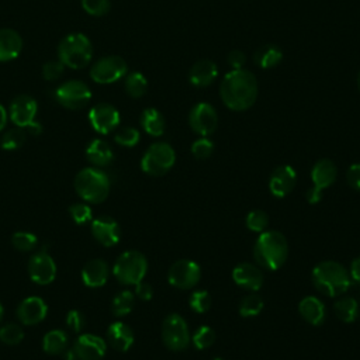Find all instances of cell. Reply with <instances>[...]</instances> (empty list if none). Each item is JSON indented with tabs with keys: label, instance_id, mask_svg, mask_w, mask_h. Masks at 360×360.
<instances>
[{
	"label": "cell",
	"instance_id": "36",
	"mask_svg": "<svg viewBox=\"0 0 360 360\" xmlns=\"http://www.w3.org/2000/svg\"><path fill=\"white\" fill-rule=\"evenodd\" d=\"M26 141V131L25 128L16 127L11 131H8L2 138V148L6 151H13L20 148Z\"/></svg>",
	"mask_w": 360,
	"mask_h": 360
},
{
	"label": "cell",
	"instance_id": "3",
	"mask_svg": "<svg viewBox=\"0 0 360 360\" xmlns=\"http://www.w3.org/2000/svg\"><path fill=\"white\" fill-rule=\"evenodd\" d=\"M253 256L256 263L267 270L280 269L288 256L286 236L279 231H263L253 246Z\"/></svg>",
	"mask_w": 360,
	"mask_h": 360
},
{
	"label": "cell",
	"instance_id": "11",
	"mask_svg": "<svg viewBox=\"0 0 360 360\" xmlns=\"http://www.w3.org/2000/svg\"><path fill=\"white\" fill-rule=\"evenodd\" d=\"M127 62L121 57H105L91 69V78L100 85H110L120 81L127 74Z\"/></svg>",
	"mask_w": 360,
	"mask_h": 360
},
{
	"label": "cell",
	"instance_id": "40",
	"mask_svg": "<svg viewBox=\"0 0 360 360\" xmlns=\"http://www.w3.org/2000/svg\"><path fill=\"white\" fill-rule=\"evenodd\" d=\"M84 11L95 18H100L109 13L110 0H82Z\"/></svg>",
	"mask_w": 360,
	"mask_h": 360
},
{
	"label": "cell",
	"instance_id": "22",
	"mask_svg": "<svg viewBox=\"0 0 360 360\" xmlns=\"http://www.w3.org/2000/svg\"><path fill=\"white\" fill-rule=\"evenodd\" d=\"M23 50L20 34L11 29L0 30V62L16 60Z\"/></svg>",
	"mask_w": 360,
	"mask_h": 360
},
{
	"label": "cell",
	"instance_id": "31",
	"mask_svg": "<svg viewBox=\"0 0 360 360\" xmlns=\"http://www.w3.org/2000/svg\"><path fill=\"white\" fill-rule=\"evenodd\" d=\"M68 335L64 331H51L44 336L43 347L50 354H60L67 350Z\"/></svg>",
	"mask_w": 360,
	"mask_h": 360
},
{
	"label": "cell",
	"instance_id": "5",
	"mask_svg": "<svg viewBox=\"0 0 360 360\" xmlns=\"http://www.w3.org/2000/svg\"><path fill=\"white\" fill-rule=\"evenodd\" d=\"M75 189L84 200L98 204L105 201L109 196L110 180L105 172L95 168H86L78 173Z\"/></svg>",
	"mask_w": 360,
	"mask_h": 360
},
{
	"label": "cell",
	"instance_id": "17",
	"mask_svg": "<svg viewBox=\"0 0 360 360\" xmlns=\"http://www.w3.org/2000/svg\"><path fill=\"white\" fill-rule=\"evenodd\" d=\"M106 342L96 335H81L74 346V353L81 360H100L106 354Z\"/></svg>",
	"mask_w": 360,
	"mask_h": 360
},
{
	"label": "cell",
	"instance_id": "50",
	"mask_svg": "<svg viewBox=\"0 0 360 360\" xmlns=\"http://www.w3.org/2000/svg\"><path fill=\"white\" fill-rule=\"evenodd\" d=\"M349 273H350L352 280L356 281L357 284H360V256L356 258V259L352 262Z\"/></svg>",
	"mask_w": 360,
	"mask_h": 360
},
{
	"label": "cell",
	"instance_id": "18",
	"mask_svg": "<svg viewBox=\"0 0 360 360\" xmlns=\"http://www.w3.org/2000/svg\"><path fill=\"white\" fill-rule=\"evenodd\" d=\"M295 182H297V175L291 166L288 165L279 166L276 171H273L269 179V190L274 197L283 199L293 192Z\"/></svg>",
	"mask_w": 360,
	"mask_h": 360
},
{
	"label": "cell",
	"instance_id": "9",
	"mask_svg": "<svg viewBox=\"0 0 360 360\" xmlns=\"http://www.w3.org/2000/svg\"><path fill=\"white\" fill-rule=\"evenodd\" d=\"M338 169L335 164L329 159L318 161L311 171L312 187L307 192V201L309 204H316L322 199V192L332 186L336 180Z\"/></svg>",
	"mask_w": 360,
	"mask_h": 360
},
{
	"label": "cell",
	"instance_id": "32",
	"mask_svg": "<svg viewBox=\"0 0 360 360\" xmlns=\"http://www.w3.org/2000/svg\"><path fill=\"white\" fill-rule=\"evenodd\" d=\"M147 89H148V82L142 74L133 72L127 76L126 91L131 98H134V99L142 98L147 93Z\"/></svg>",
	"mask_w": 360,
	"mask_h": 360
},
{
	"label": "cell",
	"instance_id": "42",
	"mask_svg": "<svg viewBox=\"0 0 360 360\" xmlns=\"http://www.w3.org/2000/svg\"><path fill=\"white\" fill-rule=\"evenodd\" d=\"M213 152H214V144L207 137H203V138L194 141L192 145V154L196 159L204 161V159L210 158L213 155Z\"/></svg>",
	"mask_w": 360,
	"mask_h": 360
},
{
	"label": "cell",
	"instance_id": "20",
	"mask_svg": "<svg viewBox=\"0 0 360 360\" xmlns=\"http://www.w3.org/2000/svg\"><path fill=\"white\" fill-rule=\"evenodd\" d=\"M93 236L105 246H113L120 241L121 231L119 224L110 217H99L92 222Z\"/></svg>",
	"mask_w": 360,
	"mask_h": 360
},
{
	"label": "cell",
	"instance_id": "43",
	"mask_svg": "<svg viewBox=\"0 0 360 360\" xmlns=\"http://www.w3.org/2000/svg\"><path fill=\"white\" fill-rule=\"evenodd\" d=\"M116 142L121 147H127V148H131V147H135L140 141V131L133 128V127H126L123 130H120L116 137H114Z\"/></svg>",
	"mask_w": 360,
	"mask_h": 360
},
{
	"label": "cell",
	"instance_id": "54",
	"mask_svg": "<svg viewBox=\"0 0 360 360\" xmlns=\"http://www.w3.org/2000/svg\"><path fill=\"white\" fill-rule=\"evenodd\" d=\"M213 360H224V359H222V357H214Z\"/></svg>",
	"mask_w": 360,
	"mask_h": 360
},
{
	"label": "cell",
	"instance_id": "27",
	"mask_svg": "<svg viewBox=\"0 0 360 360\" xmlns=\"http://www.w3.org/2000/svg\"><path fill=\"white\" fill-rule=\"evenodd\" d=\"M86 156L92 164L98 166H106L113 161V151L106 141L93 140L88 145Z\"/></svg>",
	"mask_w": 360,
	"mask_h": 360
},
{
	"label": "cell",
	"instance_id": "6",
	"mask_svg": "<svg viewBox=\"0 0 360 360\" xmlns=\"http://www.w3.org/2000/svg\"><path fill=\"white\" fill-rule=\"evenodd\" d=\"M148 262L141 252L127 251L124 252L114 265L116 279L127 286H135L141 283L147 274Z\"/></svg>",
	"mask_w": 360,
	"mask_h": 360
},
{
	"label": "cell",
	"instance_id": "28",
	"mask_svg": "<svg viewBox=\"0 0 360 360\" xmlns=\"http://www.w3.org/2000/svg\"><path fill=\"white\" fill-rule=\"evenodd\" d=\"M253 58H255L256 65H259L263 69H270V68L277 67L281 62L283 53L279 47L273 46V44H267V46H262L260 48H258Z\"/></svg>",
	"mask_w": 360,
	"mask_h": 360
},
{
	"label": "cell",
	"instance_id": "52",
	"mask_svg": "<svg viewBox=\"0 0 360 360\" xmlns=\"http://www.w3.org/2000/svg\"><path fill=\"white\" fill-rule=\"evenodd\" d=\"M6 123H8V113H6L5 107L0 105V131L5 128Z\"/></svg>",
	"mask_w": 360,
	"mask_h": 360
},
{
	"label": "cell",
	"instance_id": "45",
	"mask_svg": "<svg viewBox=\"0 0 360 360\" xmlns=\"http://www.w3.org/2000/svg\"><path fill=\"white\" fill-rule=\"evenodd\" d=\"M65 65L61 61H50L43 67V76L46 81H57L62 76Z\"/></svg>",
	"mask_w": 360,
	"mask_h": 360
},
{
	"label": "cell",
	"instance_id": "15",
	"mask_svg": "<svg viewBox=\"0 0 360 360\" xmlns=\"http://www.w3.org/2000/svg\"><path fill=\"white\" fill-rule=\"evenodd\" d=\"M29 272H30V277L34 283L50 284L55 279L57 266H55L54 259L46 251H41L30 259Z\"/></svg>",
	"mask_w": 360,
	"mask_h": 360
},
{
	"label": "cell",
	"instance_id": "39",
	"mask_svg": "<svg viewBox=\"0 0 360 360\" xmlns=\"http://www.w3.org/2000/svg\"><path fill=\"white\" fill-rule=\"evenodd\" d=\"M190 308L197 314H204L211 307V297L206 290L194 291L189 300Z\"/></svg>",
	"mask_w": 360,
	"mask_h": 360
},
{
	"label": "cell",
	"instance_id": "2",
	"mask_svg": "<svg viewBox=\"0 0 360 360\" xmlns=\"http://www.w3.org/2000/svg\"><path fill=\"white\" fill-rule=\"evenodd\" d=\"M314 287L326 297H338L346 293L352 284L350 273L335 260L318 263L311 273Z\"/></svg>",
	"mask_w": 360,
	"mask_h": 360
},
{
	"label": "cell",
	"instance_id": "35",
	"mask_svg": "<svg viewBox=\"0 0 360 360\" xmlns=\"http://www.w3.org/2000/svg\"><path fill=\"white\" fill-rule=\"evenodd\" d=\"M192 340H193V345L196 349L206 350L210 346H213V343L215 342V332L211 326L203 325L194 332Z\"/></svg>",
	"mask_w": 360,
	"mask_h": 360
},
{
	"label": "cell",
	"instance_id": "12",
	"mask_svg": "<svg viewBox=\"0 0 360 360\" xmlns=\"http://www.w3.org/2000/svg\"><path fill=\"white\" fill-rule=\"evenodd\" d=\"M201 277V269L200 266L189 259H180L175 262L169 272H168V280L173 287H178L180 290H187L194 287Z\"/></svg>",
	"mask_w": 360,
	"mask_h": 360
},
{
	"label": "cell",
	"instance_id": "41",
	"mask_svg": "<svg viewBox=\"0 0 360 360\" xmlns=\"http://www.w3.org/2000/svg\"><path fill=\"white\" fill-rule=\"evenodd\" d=\"M12 244L18 251L29 252L37 245V236L30 232H16L12 236Z\"/></svg>",
	"mask_w": 360,
	"mask_h": 360
},
{
	"label": "cell",
	"instance_id": "24",
	"mask_svg": "<svg viewBox=\"0 0 360 360\" xmlns=\"http://www.w3.org/2000/svg\"><path fill=\"white\" fill-rule=\"evenodd\" d=\"M217 75H218L217 65L210 60H201L192 67L189 79L193 86L206 88L217 79Z\"/></svg>",
	"mask_w": 360,
	"mask_h": 360
},
{
	"label": "cell",
	"instance_id": "47",
	"mask_svg": "<svg viewBox=\"0 0 360 360\" xmlns=\"http://www.w3.org/2000/svg\"><path fill=\"white\" fill-rule=\"evenodd\" d=\"M346 179L352 189L360 192V164H354L347 169Z\"/></svg>",
	"mask_w": 360,
	"mask_h": 360
},
{
	"label": "cell",
	"instance_id": "29",
	"mask_svg": "<svg viewBox=\"0 0 360 360\" xmlns=\"http://www.w3.org/2000/svg\"><path fill=\"white\" fill-rule=\"evenodd\" d=\"M141 126L152 137H161L165 133V119L156 109H147L142 113Z\"/></svg>",
	"mask_w": 360,
	"mask_h": 360
},
{
	"label": "cell",
	"instance_id": "4",
	"mask_svg": "<svg viewBox=\"0 0 360 360\" xmlns=\"http://www.w3.org/2000/svg\"><path fill=\"white\" fill-rule=\"evenodd\" d=\"M60 61L72 69L85 68L93 57V48L91 40L81 33L67 36L58 47Z\"/></svg>",
	"mask_w": 360,
	"mask_h": 360
},
{
	"label": "cell",
	"instance_id": "26",
	"mask_svg": "<svg viewBox=\"0 0 360 360\" xmlns=\"http://www.w3.org/2000/svg\"><path fill=\"white\" fill-rule=\"evenodd\" d=\"M84 283L89 287H102L109 279V266L102 259L91 260L82 270Z\"/></svg>",
	"mask_w": 360,
	"mask_h": 360
},
{
	"label": "cell",
	"instance_id": "44",
	"mask_svg": "<svg viewBox=\"0 0 360 360\" xmlns=\"http://www.w3.org/2000/svg\"><path fill=\"white\" fill-rule=\"evenodd\" d=\"M69 213H71L74 221L76 224H79V225L86 224V222H89L92 220V210L86 204H74L69 208Z\"/></svg>",
	"mask_w": 360,
	"mask_h": 360
},
{
	"label": "cell",
	"instance_id": "1",
	"mask_svg": "<svg viewBox=\"0 0 360 360\" xmlns=\"http://www.w3.org/2000/svg\"><path fill=\"white\" fill-rule=\"evenodd\" d=\"M224 105L234 112H244L252 107L258 98V82L252 72L246 69H232L228 72L220 88Z\"/></svg>",
	"mask_w": 360,
	"mask_h": 360
},
{
	"label": "cell",
	"instance_id": "51",
	"mask_svg": "<svg viewBox=\"0 0 360 360\" xmlns=\"http://www.w3.org/2000/svg\"><path fill=\"white\" fill-rule=\"evenodd\" d=\"M26 130H27L30 134H33V135H40V134L43 133V127H41V124L37 123V121H34L33 124H30Z\"/></svg>",
	"mask_w": 360,
	"mask_h": 360
},
{
	"label": "cell",
	"instance_id": "55",
	"mask_svg": "<svg viewBox=\"0 0 360 360\" xmlns=\"http://www.w3.org/2000/svg\"><path fill=\"white\" fill-rule=\"evenodd\" d=\"M359 89H360V75H359Z\"/></svg>",
	"mask_w": 360,
	"mask_h": 360
},
{
	"label": "cell",
	"instance_id": "13",
	"mask_svg": "<svg viewBox=\"0 0 360 360\" xmlns=\"http://www.w3.org/2000/svg\"><path fill=\"white\" fill-rule=\"evenodd\" d=\"M189 123L196 134L201 137H208L218 127V114L211 105L199 103L190 112Z\"/></svg>",
	"mask_w": 360,
	"mask_h": 360
},
{
	"label": "cell",
	"instance_id": "23",
	"mask_svg": "<svg viewBox=\"0 0 360 360\" xmlns=\"http://www.w3.org/2000/svg\"><path fill=\"white\" fill-rule=\"evenodd\" d=\"M298 312L304 321H307L308 324L315 325V326L321 325L326 316V309H325L324 302L314 295L304 297L300 301Z\"/></svg>",
	"mask_w": 360,
	"mask_h": 360
},
{
	"label": "cell",
	"instance_id": "33",
	"mask_svg": "<svg viewBox=\"0 0 360 360\" xmlns=\"http://www.w3.org/2000/svg\"><path fill=\"white\" fill-rule=\"evenodd\" d=\"M134 301H135V298H134V294L131 291H128V290L121 291L113 300V304H112L113 314L116 316H124V315L130 314L133 311Z\"/></svg>",
	"mask_w": 360,
	"mask_h": 360
},
{
	"label": "cell",
	"instance_id": "53",
	"mask_svg": "<svg viewBox=\"0 0 360 360\" xmlns=\"http://www.w3.org/2000/svg\"><path fill=\"white\" fill-rule=\"evenodd\" d=\"M2 315H4V307L0 304V318H2Z\"/></svg>",
	"mask_w": 360,
	"mask_h": 360
},
{
	"label": "cell",
	"instance_id": "21",
	"mask_svg": "<svg viewBox=\"0 0 360 360\" xmlns=\"http://www.w3.org/2000/svg\"><path fill=\"white\" fill-rule=\"evenodd\" d=\"M18 316L26 325L39 324L47 316V304L40 297H29L19 305Z\"/></svg>",
	"mask_w": 360,
	"mask_h": 360
},
{
	"label": "cell",
	"instance_id": "34",
	"mask_svg": "<svg viewBox=\"0 0 360 360\" xmlns=\"http://www.w3.org/2000/svg\"><path fill=\"white\" fill-rule=\"evenodd\" d=\"M263 309V300L258 294L246 295L239 304V314L245 318L256 316Z\"/></svg>",
	"mask_w": 360,
	"mask_h": 360
},
{
	"label": "cell",
	"instance_id": "8",
	"mask_svg": "<svg viewBox=\"0 0 360 360\" xmlns=\"http://www.w3.org/2000/svg\"><path fill=\"white\" fill-rule=\"evenodd\" d=\"M162 339L168 349L182 352L190 345L189 326L185 318L179 314H171L162 324Z\"/></svg>",
	"mask_w": 360,
	"mask_h": 360
},
{
	"label": "cell",
	"instance_id": "48",
	"mask_svg": "<svg viewBox=\"0 0 360 360\" xmlns=\"http://www.w3.org/2000/svg\"><path fill=\"white\" fill-rule=\"evenodd\" d=\"M246 62V57L242 51H231L228 55V64L232 67V69H242Z\"/></svg>",
	"mask_w": 360,
	"mask_h": 360
},
{
	"label": "cell",
	"instance_id": "10",
	"mask_svg": "<svg viewBox=\"0 0 360 360\" xmlns=\"http://www.w3.org/2000/svg\"><path fill=\"white\" fill-rule=\"evenodd\" d=\"M55 99L61 106L69 110H79L91 102L92 92L89 86L81 81H68L55 91Z\"/></svg>",
	"mask_w": 360,
	"mask_h": 360
},
{
	"label": "cell",
	"instance_id": "49",
	"mask_svg": "<svg viewBox=\"0 0 360 360\" xmlns=\"http://www.w3.org/2000/svg\"><path fill=\"white\" fill-rule=\"evenodd\" d=\"M135 294H137L138 298H141L144 301H149L152 298V295H154V290H152V287L149 284L141 281V283L135 284Z\"/></svg>",
	"mask_w": 360,
	"mask_h": 360
},
{
	"label": "cell",
	"instance_id": "30",
	"mask_svg": "<svg viewBox=\"0 0 360 360\" xmlns=\"http://www.w3.org/2000/svg\"><path fill=\"white\" fill-rule=\"evenodd\" d=\"M333 309H335L336 316L342 322H346V324L354 322L359 315V304L352 297H345V298L338 300L333 305Z\"/></svg>",
	"mask_w": 360,
	"mask_h": 360
},
{
	"label": "cell",
	"instance_id": "37",
	"mask_svg": "<svg viewBox=\"0 0 360 360\" xmlns=\"http://www.w3.org/2000/svg\"><path fill=\"white\" fill-rule=\"evenodd\" d=\"M267 225H269V217L262 210H253L246 217V227L252 232L262 234L263 231H266Z\"/></svg>",
	"mask_w": 360,
	"mask_h": 360
},
{
	"label": "cell",
	"instance_id": "14",
	"mask_svg": "<svg viewBox=\"0 0 360 360\" xmlns=\"http://www.w3.org/2000/svg\"><path fill=\"white\" fill-rule=\"evenodd\" d=\"M89 120L98 133L109 134L120 124V113L109 103H99L91 110Z\"/></svg>",
	"mask_w": 360,
	"mask_h": 360
},
{
	"label": "cell",
	"instance_id": "25",
	"mask_svg": "<svg viewBox=\"0 0 360 360\" xmlns=\"http://www.w3.org/2000/svg\"><path fill=\"white\" fill-rule=\"evenodd\" d=\"M107 339L112 347L119 352H127L134 343V333L131 328L123 322H114L109 326Z\"/></svg>",
	"mask_w": 360,
	"mask_h": 360
},
{
	"label": "cell",
	"instance_id": "16",
	"mask_svg": "<svg viewBox=\"0 0 360 360\" xmlns=\"http://www.w3.org/2000/svg\"><path fill=\"white\" fill-rule=\"evenodd\" d=\"M37 110V102L27 95H22L18 96L11 105V119L18 127L27 128L36 121Z\"/></svg>",
	"mask_w": 360,
	"mask_h": 360
},
{
	"label": "cell",
	"instance_id": "46",
	"mask_svg": "<svg viewBox=\"0 0 360 360\" xmlns=\"http://www.w3.org/2000/svg\"><path fill=\"white\" fill-rule=\"evenodd\" d=\"M67 325L71 331L74 332H81L84 325H85V321H84V316L79 311L76 309H72L68 315H67Z\"/></svg>",
	"mask_w": 360,
	"mask_h": 360
},
{
	"label": "cell",
	"instance_id": "19",
	"mask_svg": "<svg viewBox=\"0 0 360 360\" xmlns=\"http://www.w3.org/2000/svg\"><path fill=\"white\" fill-rule=\"evenodd\" d=\"M232 279L235 284L239 287L249 290V291H258L263 286V273L262 270L252 265V263H239L232 270Z\"/></svg>",
	"mask_w": 360,
	"mask_h": 360
},
{
	"label": "cell",
	"instance_id": "38",
	"mask_svg": "<svg viewBox=\"0 0 360 360\" xmlns=\"http://www.w3.org/2000/svg\"><path fill=\"white\" fill-rule=\"evenodd\" d=\"M23 329L16 324H8L0 328V340L6 345H18L23 340Z\"/></svg>",
	"mask_w": 360,
	"mask_h": 360
},
{
	"label": "cell",
	"instance_id": "7",
	"mask_svg": "<svg viewBox=\"0 0 360 360\" xmlns=\"http://www.w3.org/2000/svg\"><path fill=\"white\" fill-rule=\"evenodd\" d=\"M175 162L176 154L173 148L166 142H156L145 152L141 161V168L151 176H164L173 168Z\"/></svg>",
	"mask_w": 360,
	"mask_h": 360
}]
</instances>
